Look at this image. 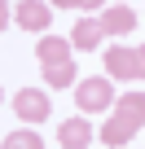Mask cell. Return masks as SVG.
Instances as JSON below:
<instances>
[{
  "label": "cell",
  "instance_id": "obj_1",
  "mask_svg": "<svg viewBox=\"0 0 145 149\" xmlns=\"http://www.w3.org/2000/svg\"><path fill=\"white\" fill-rule=\"evenodd\" d=\"M110 101H114L110 79H79V88H75L79 114H101V110H110Z\"/></svg>",
  "mask_w": 145,
  "mask_h": 149
},
{
  "label": "cell",
  "instance_id": "obj_2",
  "mask_svg": "<svg viewBox=\"0 0 145 149\" xmlns=\"http://www.w3.org/2000/svg\"><path fill=\"white\" fill-rule=\"evenodd\" d=\"M13 114L27 118V123H44L53 114V105H48V97L40 88H22V92H13Z\"/></svg>",
  "mask_w": 145,
  "mask_h": 149
},
{
  "label": "cell",
  "instance_id": "obj_3",
  "mask_svg": "<svg viewBox=\"0 0 145 149\" xmlns=\"http://www.w3.org/2000/svg\"><path fill=\"white\" fill-rule=\"evenodd\" d=\"M106 74H114V79H141V61H136V48H106Z\"/></svg>",
  "mask_w": 145,
  "mask_h": 149
},
{
  "label": "cell",
  "instance_id": "obj_4",
  "mask_svg": "<svg viewBox=\"0 0 145 149\" xmlns=\"http://www.w3.org/2000/svg\"><path fill=\"white\" fill-rule=\"evenodd\" d=\"M13 22H18L22 31H44V26L53 22V9L40 5V0H22V5H13Z\"/></svg>",
  "mask_w": 145,
  "mask_h": 149
},
{
  "label": "cell",
  "instance_id": "obj_5",
  "mask_svg": "<svg viewBox=\"0 0 145 149\" xmlns=\"http://www.w3.org/2000/svg\"><path fill=\"white\" fill-rule=\"evenodd\" d=\"M35 57H40L44 70H48V66H70V40H62V35H44V40L35 44Z\"/></svg>",
  "mask_w": 145,
  "mask_h": 149
},
{
  "label": "cell",
  "instance_id": "obj_6",
  "mask_svg": "<svg viewBox=\"0 0 145 149\" xmlns=\"http://www.w3.org/2000/svg\"><path fill=\"white\" fill-rule=\"evenodd\" d=\"M57 140H62V149H88V140H92L88 118H66L57 127Z\"/></svg>",
  "mask_w": 145,
  "mask_h": 149
},
{
  "label": "cell",
  "instance_id": "obj_7",
  "mask_svg": "<svg viewBox=\"0 0 145 149\" xmlns=\"http://www.w3.org/2000/svg\"><path fill=\"white\" fill-rule=\"evenodd\" d=\"M97 22H101V31H106V35H123V31H132V26H136V13H132L127 5H110V9H101V18H97Z\"/></svg>",
  "mask_w": 145,
  "mask_h": 149
},
{
  "label": "cell",
  "instance_id": "obj_8",
  "mask_svg": "<svg viewBox=\"0 0 145 149\" xmlns=\"http://www.w3.org/2000/svg\"><path fill=\"white\" fill-rule=\"evenodd\" d=\"M132 136H136V123H132V118H123L119 110H114V114H110V123L101 127V140H106L110 149H123Z\"/></svg>",
  "mask_w": 145,
  "mask_h": 149
},
{
  "label": "cell",
  "instance_id": "obj_9",
  "mask_svg": "<svg viewBox=\"0 0 145 149\" xmlns=\"http://www.w3.org/2000/svg\"><path fill=\"white\" fill-rule=\"evenodd\" d=\"M101 22H92V18H75V31H70V44H79V48H97L101 44Z\"/></svg>",
  "mask_w": 145,
  "mask_h": 149
},
{
  "label": "cell",
  "instance_id": "obj_10",
  "mask_svg": "<svg viewBox=\"0 0 145 149\" xmlns=\"http://www.w3.org/2000/svg\"><path fill=\"white\" fill-rule=\"evenodd\" d=\"M114 110H119L123 118H132V123L141 127V123H145V92H123Z\"/></svg>",
  "mask_w": 145,
  "mask_h": 149
},
{
  "label": "cell",
  "instance_id": "obj_11",
  "mask_svg": "<svg viewBox=\"0 0 145 149\" xmlns=\"http://www.w3.org/2000/svg\"><path fill=\"white\" fill-rule=\"evenodd\" d=\"M5 149H44V140L35 132H9L5 136Z\"/></svg>",
  "mask_w": 145,
  "mask_h": 149
},
{
  "label": "cell",
  "instance_id": "obj_12",
  "mask_svg": "<svg viewBox=\"0 0 145 149\" xmlns=\"http://www.w3.org/2000/svg\"><path fill=\"white\" fill-rule=\"evenodd\" d=\"M44 79H48V88H70L75 84V66H48Z\"/></svg>",
  "mask_w": 145,
  "mask_h": 149
},
{
  "label": "cell",
  "instance_id": "obj_13",
  "mask_svg": "<svg viewBox=\"0 0 145 149\" xmlns=\"http://www.w3.org/2000/svg\"><path fill=\"white\" fill-rule=\"evenodd\" d=\"M136 61H141V79H145V44L136 48Z\"/></svg>",
  "mask_w": 145,
  "mask_h": 149
}]
</instances>
